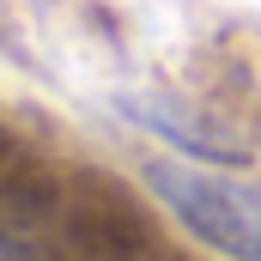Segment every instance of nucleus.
Returning a JSON list of instances; mask_svg holds the SVG:
<instances>
[{
  "mask_svg": "<svg viewBox=\"0 0 261 261\" xmlns=\"http://www.w3.org/2000/svg\"><path fill=\"white\" fill-rule=\"evenodd\" d=\"M146 189L164 200L200 243L231 261H261V195L195 164H146Z\"/></svg>",
  "mask_w": 261,
  "mask_h": 261,
  "instance_id": "f257e3e1",
  "label": "nucleus"
},
{
  "mask_svg": "<svg viewBox=\"0 0 261 261\" xmlns=\"http://www.w3.org/2000/svg\"><path fill=\"white\" fill-rule=\"evenodd\" d=\"M0 261H37V255H31V249L12 237V231H0Z\"/></svg>",
  "mask_w": 261,
  "mask_h": 261,
  "instance_id": "f03ea898",
  "label": "nucleus"
}]
</instances>
